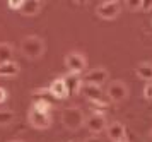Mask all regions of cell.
Segmentation results:
<instances>
[{
    "label": "cell",
    "instance_id": "d4e9b609",
    "mask_svg": "<svg viewBox=\"0 0 152 142\" xmlns=\"http://www.w3.org/2000/svg\"><path fill=\"white\" fill-rule=\"evenodd\" d=\"M118 142H128V141H125V139H123V141H118Z\"/></svg>",
    "mask_w": 152,
    "mask_h": 142
},
{
    "label": "cell",
    "instance_id": "d6986e66",
    "mask_svg": "<svg viewBox=\"0 0 152 142\" xmlns=\"http://www.w3.org/2000/svg\"><path fill=\"white\" fill-rule=\"evenodd\" d=\"M22 2H24V0H10V2H7V5L10 7V9H14V10H21Z\"/></svg>",
    "mask_w": 152,
    "mask_h": 142
},
{
    "label": "cell",
    "instance_id": "5bb4252c",
    "mask_svg": "<svg viewBox=\"0 0 152 142\" xmlns=\"http://www.w3.org/2000/svg\"><path fill=\"white\" fill-rule=\"evenodd\" d=\"M19 74V65L14 60L7 63H0V77H14Z\"/></svg>",
    "mask_w": 152,
    "mask_h": 142
},
{
    "label": "cell",
    "instance_id": "52a82bcc",
    "mask_svg": "<svg viewBox=\"0 0 152 142\" xmlns=\"http://www.w3.org/2000/svg\"><path fill=\"white\" fill-rule=\"evenodd\" d=\"M86 125H87V130L92 132V134H99V132L106 130V127H108L106 116H104L103 113H92L91 116H87Z\"/></svg>",
    "mask_w": 152,
    "mask_h": 142
},
{
    "label": "cell",
    "instance_id": "2e32d148",
    "mask_svg": "<svg viewBox=\"0 0 152 142\" xmlns=\"http://www.w3.org/2000/svg\"><path fill=\"white\" fill-rule=\"evenodd\" d=\"M12 57H14V50L9 43H0V63H7V62H12Z\"/></svg>",
    "mask_w": 152,
    "mask_h": 142
},
{
    "label": "cell",
    "instance_id": "8992f818",
    "mask_svg": "<svg viewBox=\"0 0 152 142\" xmlns=\"http://www.w3.org/2000/svg\"><path fill=\"white\" fill-rule=\"evenodd\" d=\"M84 81L87 82L89 86H97V88H101L104 84V81H108V70L103 68V67L92 68V70H89V72L86 74Z\"/></svg>",
    "mask_w": 152,
    "mask_h": 142
},
{
    "label": "cell",
    "instance_id": "277c9868",
    "mask_svg": "<svg viewBox=\"0 0 152 142\" xmlns=\"http://www.w3.org/2000/svg\"><path fill=\"white\" fill-rule=\"evenodd\" d=\"M28 120H29V123L38 130H45L51 125V116H50V113H41V111H36V110H33V108L29 110Z\"/></svg>",
    "mask_w": 152,
    "mask_h": 142
},
{
    "label": "cell",
    "instance_id": "9a60e30c",
    "mask_svg": "<svg viewBox=\"0 0 152 142\" xmlns=\"http://www.w3.org/2000/svg\"><path fill=\"white\" fill-rule=\"evenodd\" d=\"M135 74L142 79V81H152V63H147V62H144V63H138L137 68H135Z\"/></svg>",
    "mask_w": 152,
    "mask_h": 142
},
{
    "label": "cell",
    "instance_id": "7c38bea8",
    "mask_svg": "<svg viewBox=\"0 0 152 142\" xmlns=\"http://www.w3.org/2000/svg\"><path fill=\"white\" fill-rule=\"evenodd\" d=\"M48 89H50V93H51V96L56 98V99H65V98L69 96L67 94V89H65V84H63V81H62V77H60V79H55Z\"/></svg>",
    "mask_w": 152,
    "mask_h": 142
},
{
    "label": "cell",
    "instance_id": "ba28073f",
    "mask_svg": "<svg viewBox=\"0 0 152 142\" xmlns=\"http://www.w3.org/2000/svg\"><path fill=\"white\" fill-rule=\"evenodd\" d=\"M97 14L106 21L116 19L120 14V2H103L97 7Z\"/></svg>",
    "mask_w": 152,
    "mask_h": 142
},
{
    "label": "cell",
    "instance_id": "7a4b0ae2",
    "mask_svg": "<svg viewBox=\"0 0 152 142\" xmlns=\"http://www.w3.org/2000/svg\"><path fill=\"white\" fill-rule=\"evenodd\" d=\"M21 52L28 58H39L45 53V41L39 36H26L21 41Z\"/></svg>",
    "mask_w": 152,
    "mask_h": 142
},
{
    "label": "cell",
    "instance_id": "7402d4cb",
    "mask_svg": "<svg viewBox=\"0 0 152 142\" xmlns=\"http://www.w3.org/2000/svg\"><path fill=\"white\" fill-rule=\"evenodd\" d=\"M7 99H9V91L5 88H0V104L5 103Z\"/></svg>",
    "mask_w": 152,
    "mask_h": 142
},
{
    "label": "cell",
    "instance_id": "4fadbf2b",
    "mask_svg": "<svg viewBox=\"0 0 152 142\" xmlns=\"http://www.w3.org/2000/svg\"><path fill=\"white\" fill-rule=\"evenodd\" d=\"M41 7H43V4L38 2V0H24L19 12L22 15H34V14H38L41 10Z\"/></svg>",
    "mask_w": 152,
    "mask_h": 142
},
{
    "label": "cell",
    "instance_id": "e0dca14e",
    "mask_svg": "<svg viewBox=\"0 0 152 142\" xmlns=\"http://www.w3.org/2000/svg\"><path fill=\"white\" fill-rule=\"evenodd\" d=\"M33 110H36V111H41V113H50V110H51V103L43 101V99H34Z\"/></svg>",
    "mask_w": 152,
    "mask_h": 142
},
{
    "label": "cell",
    "instance_id": "cb8c5ba5",
    "mask_svg": "<svg viewBox=\"0 0 152 142\" xmlns=\"http://www.w3.org/2000/svg\"><path fill=\"white\" fill-rule=\"evenodd\" d=\"M84 142H103L99 137H89V139H86Z\"/></svg>",
    "mask_w": 152,
    "mask_h": 142
},
{
    "label": "cell",
    "instance_id": "44dd1931",
    "mask_svg": "<svg viewBox=\"0 0 152 142\" xmlns=\"http://www.w3.org/2000/svg\"><path fill=\"white\" fill-rule=\"evenodd\" d=\"M125 5L128 9H132V10H140L142 9V2H126Z\"/></svg>",
    "mask_w": 152,
    "mask_h": 142
},
{
    "label": "cell",
    "instance_id": "3957f363",
    "mask_svg": "<svg viewBox=\"0 0 152 142\" xmlns=\"http://www.w3.org/2000/svg\"><path fill=\"white\" fill-rule=\"evenodd\" d=\"M86 65H87V60L79 52H72L65 57V67L70 70V74H80L82 70H86Z\"/></svg>",
    "mask_w": 152,
    "mask_h": 142
},
{
    "label": "cell",
    "instance_id": "484cf974",
    "mask_svg": "<svg viewBox=\"0 0 152 142\" xmlns=\"http://www.w3.org/2000/svg\"><path fill=\"white\" fill-rule=\"evenodd\" d=\"M12 142H22V141H12Z\"/></svg>",
    "mask_w": 152,
    "mask_h": 142
},
{
    "label": "cell",
    "instance_id": "9c48e42d",
    "mask_svg": "<svg viewBox=\"0 0 152 142\" xmlns=\"http://www.w3.org/2000/svg\"><path fill=\"white\" fill-rule=\"evenodd\" d=\"M82 91H84V94H86V98H87L92 104H108V101H106V98H104L103 89L101 88L86 84V86L82 88Z\"/></svg>",
    "mask_w": 152,
    "mask_h": 142
},
{
    "label": "cell",
    "instance_id": "8fae6325",
    "mask_svg": "<svg viewBox=\"0 0 152 142\" xmlns=\"http://www.w3.org/2000/svg\"><path fill=\"white\" fill-rule=\"evenodd\" d=\"M125 134H126V130H125V127H123L120 122H111L110 125L106 127V135L110 137L113 142L123 141V139H125Z\"/></svg>",
    "mask_w": 152,
    "mask_h": 142
},
{
    "label": "cell",
    "instance_id": "30bf717a",
    "mask_svg": "<svg viewBox=\"0 0 152 142\" xmlns=\"http://www.w3.org/2000/svg\"><path fill=\"white\" fill-rule=\"evenodd\" d=\"M65 89H67V94H77L80 89H82V79L79 77V74H67L65 77H62Z\"/></svg>",
    "mask_w": 152,
    "mask_h": 142
},
{
    "label": "cell",
    "instance_id": "ffe728a7",
    "mask_svg": "<svg viewBox=\"0 0 152 142\" xmlns=\"http://www.w3.org/2000/svg\"><path fill=\"white\" fill-rule=\"evenodd\" d=\"M144 96L147 99H152V82H147L144 88Z\"/></svg>",
    "mask_w": 152,
    "mask_h": 142
},
{
    "label": "cell",
    "instance_id": "6da1fadb",
    "mask_svg": "<svg viewBox=\"0 0 152 142\" xmlns=\"http://www.w3.org/2000/svg\"><path fill=\"white\" fill-rule=\"evenodd\" d=\"M62 122L65 125V129L79 130L86 123V116H84V111L79 106H67L62 111Z\"/></svg>",
    "mask_w": 152,
    "mask_h": 142
},
{
    "label": "cell",
    "instance_id": "5b68a950",
    "mask_svg": "<svg viewBox=\"0 0 152 142\" xmlns=\"http://www.w3.org/2000/svg\"><path fill=\"white\" fill-rule=\"evenodd\" d=\"M106 94H108V98H110L111 101L120 103L128 96V88H126L121 81H115V82H111L110 86H108Z\"/></svg>",
    "mask_w": 152,
    "mask_h": 142
},
{
    "label": "cell",
    "instance_id": "603a6c76",
    "mask_svg": "<svg viewBox=\"0 0 152 142\" xmlns=\"http://www.w3.org/2000/svg\"><path fill=\"white\" fill-rule=\"evenodd\" d=\"M140 10H152V2H142V9Z\"/></svg>",
    "mask_w": 152,
    "mask_h": 142
},
{
    "label": "cell",
    "instance_id": "ac0fdd59",
    "mask_svg": "<svg viewBox=\"0 0 152 142\" xmlns=\"http://www.w3.org/2000/svg\"><path fill=\"white\" fill-rule=\"evenodd\" d=\"M12 120H14L12 110H0V125H9Z\"/></svg>",
    "mask_w": 152,
    "mask_h": 142
}]
</instances>
